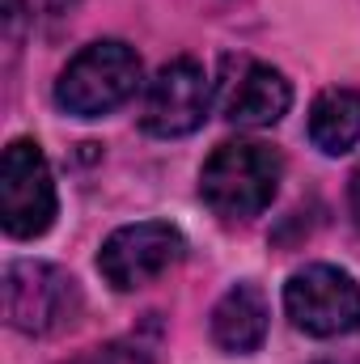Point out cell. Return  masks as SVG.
Here are the masks:
<instances>
[{"label": "cell", "instance_id": "1", "mask_svg": "<svg viewBox=\"0 0 360 364\" xmlns=\"http://www.w3.org/2000/svg\"><path fill=\"white\" fill-rule=\"evenodd\" d=\"M284 157L263 140H229L221 144L203 170H199V195L221 220H255L268 212V203L280 191Z\"/></svg>", "mask_w": 360, "mask_h": 364}, {"label": "cell", "instance_id": "10", "mask_svg": "<svg viewBox=\"0 0 360 364\" xmlns=\"http://www.w3.org/2000/svg\"><path fill=\"white\" fill-rule=\"evenodd\" d=\"M309 140L327 157H344L360 140V93L327 90L309 106Z\"/></svg>", "mask_w": 360, "mask_h": 364}, {"label": "cell", "instance_id": "9", "mask_svg": "<svg viewBox=\"0 0 360 364\" xmlns=\"http://www.w3.org/2000/svg\"><path fill=\"white\" fill-rule=\"evenodd\" d=\"M288 106L292 85L284 81V73L271 64H246L225 97V119L233 127H271L288 114Z\"/></svg>", "mask_w": 360, "mask_h": 364}, {"label": "cell", "instance_id": "6", "mask_svg": "<svg viewBox=\"0 0 360 364\" xmlns=\"http://www.w3.org/2000/svg\"><path fill=\"white\" fill-rule=\"evenodd\" d=\"M55 220V182L34 140H13L0 157V225L9 237H43Z\"/></svg>", "mask_w": 360, "mask_h": 364}, {"label": "cell", "instance_id": "8", "mask_svg": "<svg viewBox=\"0 0 360 364\" xmlns=\"http://www.w3.org/2000/svg\"><path fill=\"white\" fill-rule=\"evenodd\" d=\"M268 318L271 309H268L263 288L242 279L216 301V309H212V339H216V348H225L233 356H250L268 339Z\"/></svg>", "mask_w": 360, "mask_h": 364}, {"label": "cell", "instance_id": "7", "mask_svg": "<svg viewBox=\"0 0 360 364\" xmlns=\"http://www.w3.org/2000/svg\"><path fill=\"white\" fill-rule=\"evenodd\" d=\"M208 106H212L208 68L191 55H179L149 81L144 106H140V127L149 136L179 140V136H191L208 119Z\"/></svg>", "mask_w": 360, "mask_h": 364}, {"label": "cell", "instance_id": "5", "mask_svg": "<svg viewBox=\"0 0 360 364\" xmlns=\"http://www.w3.org/2000/svg\"><path fill=\"white\" fill-rule=\"evenodd\" d=\"M186 255V237L170 220H136L115 229L97 250V272L115 292H136L166 272H174Z\"/></svg>", "mask_w": 360, "mask_h": 364}, {"label": "cell", "instance_id": "4", "mask_svg": "<svg viewBox=\"0 0 360 364\" xmlns=\"http://www.w3.org/2000/svg\"><path fill=\"white\" fill-rule=\"evenodd\" d=\"M284 314L297 331L314 339H339L360 331V284L344 267L309 263L288 275Z\"/></svg>", "mask_w": 360, "mask_h": 364}, {"label": "cell", "instance_id": "11", "mask_svg": "<svg viewBox=\"0 0 360 364\" xmlns=\"http://www.w3.org/2000/svg\"><path fill=\"white\" fill-rule=\"evenodd\" d=\"M68 364H153V352L144 343H136V339H115V343L81 352L77 360H68Z\"/></svg>", "mask_w": 360, "mask_h": 364}, {"label": "cell", "instance_id": "12", "mask_svg": "<svg viewBox=\"0 0 360 364\" xmlns=\"http://www.w3.org/2000/svg\"><path fill=\"white\" fill-rule=\"evenodd\" d=\"M348 208H352V220H356V229H360V170L352 174V186H348Z\"/></svg>", "mask_w": 360, "mask_h": 364}, {"label": "cell", "instance_id": "3", "mask_svg": "<svg viewBox=\"0 0 360 364\" xmlns=\"http://www.w3.org/2000/svg\"><path fill=\"white\" fill-rule=\"evenodd\" d=\"M4 322L21 335H55L64 326H73L81 318V288L77 279L55 267V263H9L4 267Z\"/></svg>", "mask_w": 360, "mask_h": 364}, {"label": "cell", "instance_id": "2", "mask_svg": "<svg viewBox=\"0 0 360 364\" xmlns=\"http://www.w3.org/2000/svg\"><path fill=\"white\" fill-rule=\"evenodd\" d=\"M136 90H140V55L119 38H102L68 60V68L55 81V102L77 119H97L136 97Z\"/></svg>", "mask_w": 360, "mask_h": 364}]
</instances>
